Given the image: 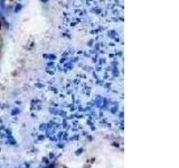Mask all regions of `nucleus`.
<instances>
[{"label": "nucleus", "instance_id": "nucleus-1", "mask_svg": "<svg viewBox=\"0 0 179 168\" xmlns=\"http://www.w3.org/2000/svg\"><path fill=\"white\" fill-rule=\"evenodd\" d=\"M0 29H1V22H0Z\"/></svg>", "mask_w": 179, "mask_h": 168}]
</instances>
